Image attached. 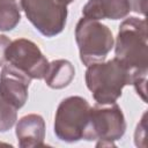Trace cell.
<instances>
[{
    "mask_svg": "<svg viewBox=\"0 0 148 148\" xmlns=\"http://www.w3.org/2000/svg\"><path fill=\"white\" fill-rule=\"evenodd\" d=\"M146 21L136 17L125 20L119 27L116 59L132 74L133 81L146 77L147 72V31Z\"/></svg>",
    "mask_w": 148,
    "mask_h": 148,
    "instance_id": "1",
    "label": "cell"
},
{
    "mask_svg": "<svg viewBox=\"0 0 148 148\" xmlns=\"http://www.w3.org/2000/svg\"><path fill=\"white\" fill-rule=\"evenodd\" d=\"M133 77L128 69L118 60L94 62L88 65L86 82L94 98L99 104H110L121 95L125 84L132 83Z\"/></svg>",
    "mask_w": 148,
    "mask_h": 148,
    "instance_id": "2",
    "label": "cell"
},
{
    "mask_svg": "<svg viewBox=\"0 0 148 148\" xmlns=\"http://www.w3.org/2000/svg\"><path fill=\"white\" fill-rule=\"evenodd\" d=\"M75 35L81 60L87 66L104 60L113 46L112 32L97 20L81 18L76 25Z\"/></svg>",
    "mask_w": 148,
    "mask_h": 148,
    "instance_id": "3",
    "label": "cell"
},
{
    "mask_svg": "<svg viewBox=\"0 0 148 148\" xmlns=\"http://www.w3.org/2000/svg\"><path fill=\"white\" fill-rule=\"evenodd\" d=\"M90 120V105L81 97L64 99L57 111L54 132L61 140L74 141L86 139Z\"/></svg>",
    "mask_w": 148,
    "mask_h": 148,
    "instance_id": "4",
    "label": "cell"
},
{
    "mask_svg": "<svg viewBox=\"0 0 148 148\" xmlns=\"http://www.w3.org/2000/svg\"><path fill=\"white\" fill-rule=\"evenodd\" d=\"M21 6L29 21L43 35L52 37L64 29L67 9L57 0H21Z\"/></svg>",
    "mask_w": 148,
    "mask_h": 148,
    "instance_id": "5",
    "label": "cell"
},
{
    "mask_svg": "<svg viewBox=\"0 0 148 148\" xmlns=\"http://www.w3.org/2000/svg\"><path fill=\"white\" fill-rule=\"evenodd\" d=\"M5 57L10 66L17 68L30 79L45 77L50 65L37 45L24 38L10 42Z\"/></svg>",
    "mask_w": 148,
    "mask_h": 148,
    "instance_id": "6",
    "label": "cell"
},
{
    "mask_svg": "<svg viewBox=\"0 0 148 148\" xmlns=\"http://www.w3.org/2000/svg\"><path fill=\"white\" fill-rule=\"evenodd\" d=\"M125 131L124 116L119 106L114 103L97 104L90 108V120L87 133L91 139H118Z\"/></svg>",
    "mask_w": 148,
    "mask_h": 148,
    "instance_id": "7",
    "label": "cell"
},
{
    "mask_svg": "<svg viewBox=\"0 0 148 148\" xmlns=\"http://www.w3.org/2000/svg\"><path fill=\"white\" fill-rule=\"evenodd\" d=\"M30 77L17 68L5 64L0 75V95L14 108H21L28 97Z\"/></svg>",
    "mask_w": 148,
    "mask_h": 148,
    "instance_id": "8",
    "label": "cell"
},
{
    "mask_svg": "<svg viewBox=\"0 0 148 148\" xmlns=\"http://www.w3.org/2000/svg\"><path fill=\"white\" fill-rule=\"evenodd\" d=\"M131 5L128 0H89L83 7V15L90 20L121 18L128 14Z\"/></svg>",
    "mask_w": 148,
    "mask_h": 148,
    "instance_id": "9",
    "label": "cell"
},
{
    "mask_svg": "<svg viewBox=\"0 0 148 148\" xmlns=\"http://www.w3.org/2000/svg\"><path fill=\"white\" fill-rule=\"evenodd\" d=\"M74 68L67 60H57L49 65L47 73L45 75L46 83L51 88H64L66 87L74 76Z\"/></svg>",
    "mask_w": 148,
    "mask_h": 148,
    "instance_id": "10",
    "label": "cell"
},
{
    "mask_svg": "<svg viewBox=\"0 0 148 148\" xmlns=\"http://www.w3.org/2000/svg\"><path fill=\"white\" fill-rule=\"evenodd\" d=\"M17 138L21 140L28 139H39L43 140L44 136V121L42 117L36 114H29L23 117L18 124L16 130Z\"/></svg>",
    "mask_w": 148,
    "mask_h": 148,
    "instance_id": "11",
    "label": "cell"
},
{
    "mask_svg": "<svg viewBox=\"0 0 148 148\" xmlns=\"http://www.w3.org/2000/svg\"><path fill=\"white\" fill-rule=\"evenodd\" d=\"M20 21V9L15 1L0 2V30H10Z\"/></svg>",
    "mask_w": 148,
    "mask_h": 148,
    "instance_id": "12",
    "label": "cell"
},
{
    "mask_svg": "<svg viewBox=\"0 0 148 148\" xmlns=\"http://www.w3.org/2000/svg\"><path fill=\"white\" fill-rule=\"evenodd\" d=\"M16 108L8 103L0 95V131H7L10 128L16 119Z\"/></svg>",
    "mask_w": 148,
    "mask_h": 148,
    "instance_id": "13",
    "label": "cell"
},
{
    "mask_svg": "<svg viewBox=\"0 0 148 148\" xmlns=\"http://www.w3.org/2000/svg\"><path fill=\"white\" fill-rule=\"evenodd\" d=\"M9 44H10V40L6 36H0V66L6 64L5 53H6V50Z\"/></svg>",
    "mask_w": 148,
    "mask_h": 148,
    "instance_id": "14",
    "label": "cell"
},
{
    "mask_svg": "<svg viewBox=\"0 0 148 148\" xmlns=\"http://www.w3.org/2000/svg\"><path fill=\"white\" fill-rule=\"evenodd\" d=\"M57 1H58V2L60 3V5H64V6H66L67 3H69V2H72L73 0H57Z\"/></svg>",
    "mask_w": 148,
    "mask_h": 148,
    "instance_id": "15",
    "label": "cell"
}]
</instances>
